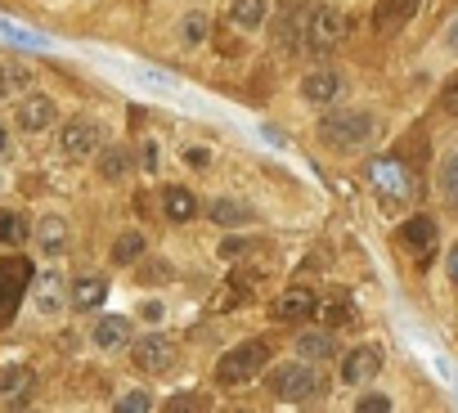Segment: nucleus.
<instances>
[{
    "label": "nucleus",
    "instance_id": "1",
    "mask_svg": "<svg viewBox=\"0 0 458 413\" xmlns=\"http://www.w3.org/2000/svg\"><path fill=\"white\" fill-rule=\"evenodd\" d=\"M377 135V117L369 108H333L319 117V144L329 149V153H360L369 140Z\"/></svg>",
    "mask_w": 458,
    "mask_h": 413
},
{
    "label": "nucleus",
    "instance_id": "2",
    "mask_svg": "<svg viewBox=\"0 0 458 413\" xmlns=\"http://www.w3.org/2000/svg\"><path fill=\"white\" fill-rule=\"evenodd\" d=\"M266 369H270V347L266 341H243V347H234V351H225L216 360V382L221 386H247Z\"/></svg>",
    "mask_w": 458,
    "mask_h": 413
},
{
    "label": "nucleus",
    "instance_id": "3",
    "mask_svg": "<svg viewBox=\"0 0 458 413\" xmlns=\"http://www.w3.org/2000/svg\"><path fill=\"white\" fill-rule=\"evenodd\" d=\"M32 274H36V269H32L27 256H19V252L0 256V328L14 323V315H19L27 288H32Z\"/></svg>",
    "mask_w": 458,
    "mask_h": 413
},
{
    "label": "nucleus",
    "instance_id": "4",
    "mask_svg": "<svg viewBox=\"0 0 458 413\" xmlns=\"http://www.w3.org/2000/svg\"><path fill=\"white\" fill-rule=\"evenodd\" d=\"M346 14L338 10V5H314V10H306V23H301V45L306 50H314V54H329V50H338L342 41H346Z\"/></svg>",
    "mask_w": 458,
    "mask_h": 413
},
{
    "label": "nucleus",
    "instance_id": "5",
    "mask_svg": "<svg viewBox=\"0 0 458 413\" xmlns=\"http://www.w3.org/2000/svg\"><path fill=\"white\" fill-rule=\"evenodd\" d=\"M369 184H373V193L382 198V206H405V202L418 193V180H414V171H409L400 158H377V162L369 167Z\"/></svg>",
    "mask_w": 458,
    "mask_h": 413
},
{
    "label": "nucleus",
    "instance_id": "6",
    "mask_svg": "<svg viewBox=\"0 0 458 413\" xmlns=\"http://www.w3.org/2000/svg\"><path fill=\"white\" fill-rule=\"evenodd\" d=\"M275 395L283 404H314L319 395H329V382H323L319 364L297 360V364H288V369L275 373Z\"/></svg>",
    "mask_w": 458,
    "mask_h": 413
},
{
    "label": "nucleus",
    "instance_id": "7",
    "mask_svg": "<svg viewBox=\"0 0 458 413\" xmlns=\"http://www.w3.org/2000/svg\"><path fill=\"white\" fill-rule=\"evenodd\" d=\"M104 140H108V135H104V126L95 117H73L68 126H63V135H58V153L68 162H90Z\"/></svg>",
    "mask_w": 458,
    "mask_h": 413
},
{
    "label": "nucleus",
    "instance_id": "8",
    "mask_svg": "<svg viewBox=\"0 0 458 413\" xmlns=\"http://www.w3.org/2000/svg\"><path fill=\"white\" fill-rule=\"evenodd\" d=\"M130 364H136L140 373H149V378L167 373L175 364V341L162 337V332H144L140 341H130Z\"/></svg>",
    "mask_w": 458,
    "mask_h": 413
},
{
    "label": "nucleus",
    "instance_id": "9",
    "mask_svg": "<svg viewBox=\"0 0 458 413\" xmlns=\"http://www.w3.org/2000/svg\"><path fill=\"white\" fill-rule=\"evenodd\" d=\"M54 121H58V99L45 95V90H27L14 108V126L27 130V135H45Z\"/></svg>",
    "mask_w": 458,
    "mask_h": 413
},
{
    "label": "nucleus",
    "instance_id": "10",
    "mask_svg": "<svg viewBox=\"0 0 458 413\" xmlns=\"http://www.w3.org/2000/svg\"><path fill=\"white\" fill-rule=\"evenodd\" d=\"M32 395H36V369L32 364L0 369V409H27Z\"/></svg>",
    "mask_w": 458,
    "mask_h": 413
},
{
    "label": "nucleus",
    "instance_id": "11",
    "mask_svg": "<svg viewBox=\"0 0 458 413\" xmlns=\"http://www.w3.org/2000/svg\"><path fill=\"white\" fill-rule=\"evenodd\" d=\"M32 243H36V252H41V256L58 261L63 252L73 247V225L63 221L58 212H45V216H36V225H32Z\"/></svg>",
    "mask_w": 458,
    "mask_h": 413
},
{
    "label": "nucleus",
    "instance_id": "12",
    "mask_svg": "<svg viewBox=\"0 0 458 413\" xmlns=\"http://www.w3.org/2000/svg\"><path fill=\"white\" fill-rule=\"evenodd\" d=\"M396 238H400V247H405L409 256L427 261V256L436 252V243H440V230H436L431 216H409V221L396 230Z\"/></svg>",
    "mask_w": 458,
    "mask_h": 413
},
{
    "label": "nucleus",
    "instance_id": "13",
    "mask_svg": "<svg viewBox=\"0 0 458 413\" xmlns=\"http://www.w3.org/2000/svg\"><path fill=\"white\" fill-rule=\"evenodd\" d=\"M130 332H136V323H130L126 315H99L95 328H90V341H95V351L113 355V351L130 347Z\"/></svg>",
    "mask_w": 458,
    "mask_h": 413
},
{
    "label": "nucleus",
    "instance_id": "14",
    "mask_svg": "<svg viewBox=\"0 0 458 413\" xmlns=\"http://www.w3.org/2000/svg\"><path fill=\"white\" fill-rule=\"evenodd\" d=\"M338 95H342V77L333 67H310L301 77V99L310 108H329V104H338Z\"/></svg>",
    "mask_w": 458,
    "mask_h": 413
},
{
    "label": "nucleus",
    "instance_id": "15",
    "mask_svg": "<svg viewBox=\"0 0 458 413\" xmlns=\"http://www.w3.org/2000/svg\"><path fill=\"white\" fill-rule=\"evenodd\" d=\"M418 14V0H377V10H373V32L377 36H396L414 23Z\"/></svg>",
    "mask_w": 458,
    "mask_h": 413
},
{
    "label": "nucleus",
    "instance_id": "16",
    "mask_svg": "<svg viewBox=\"0 0 458 413\" xmlns=\"http://www.w3.org/2000/svg\"><path fill=\"white\" fill-rule=\"evenodd\" d=\"M382 373V351L377 347H355L342 355V382L346 386H364Z\"/></svg>",
    "mask_w": 458,
    "mask_h": 413
},
{
    "label": "nucleus",
    "instance_id": "17",
    "mask_svg": "<svg viewBox=\"0 0 458 413\" xmlns=\"http://www.w3.org/2000/svg\"><path fill=\"white\" fill-rule=\"evenodd\" d=\"M32 306L41 319H58L63 310H68V297H63V284H58V274H32Z\"/></svg>",
    "mask_w": 458,
    "mask_h": 413
},
{
    "label": "nucleus",
    "instance_id": "18",
    "mask_svg": "<svg viewBox=\"0 0 458 413\" xmlns=\"http://www.w3.org/2000/svg\"><path fill=\"white\" fill-rule=\"evenodd\" d=\"M297 360H306V364H329V360H338V337L329 332V328H306L301 337H297Z\"/></svg>",
    "mask_w": 458,
    "mask_h": 413
},
{
    "label": "nucleus",
    "instance_id": "19",
    "mask_svg": "<svg viewBox=\"0 0 458 413\" xmlns=\"http://www.w3.org/2000/svg\"><path fill=\"white\" fill-rule=\"evenodd\" d=\"M95 162V171H99V180H108V184H121L126 175H130V167H136V158H130V149L126 144H99V153L90 158Z\"/></svg>",
    "mask_w": 458,
    "mask_h": 413
},
{
    "label": "nucleus",
    "instance_id": "20",
    "mask_svg": "<svg viewBox=\"0 0 458 413\" xmlns=\"http://www.w3.org/2000/svg\"><path fill=\"white\" fill-rule=\"evenodd\" d=\"M108 301V279L104 274H82L68 288V310H99Z\"/></svg>",
    "mask_w": 458,
    "mask_h": 413
},
{
    "label": "nucleus",
    "instance_id": "21",
    "mask_svg": "<svg viewBox=\"0 0 458 413\" xmlns=\"http://www.w3.org/2000/svg\"><path fill=\"white\" fill-rule=\"evenodd\" d=\"M36 86V73L19 58H0V104L5 99H23L27 90Z\"/></svg>",
    "mask_w": 458,
    "mask_h": 413
},
{
    "label": "nucleus",
    "instance_id": "22",
    "mask_svg": "<svg viewBox=\"0 0 458 413\" xmlns=\"http://www.w3.org/2000/svg\"><path fill=\"white\" fill-rule=\"evenodd\" d=\"M252 206L243 202V198H212L207 202V221L212 225H221V230H238V225H252Z\"/></svg>",
    "mask_w": 458,
    "mask_h": 413
},
{
    "label": "nucleus",
    "instance_id": "23",
    "mask_svg": "<svg viewBox=\"0 0 458 413\" xmlns=\"http://www.w3.org/2000/svg\"><path fill=\"white\" fill-rule=\"evenodd\" d=\"M314 292L310 288H288L279 301H275V319H288V323H301V319H310L314 315Z\"/></svg>",
    "mask_w": 458,
    "mask_h": 413
},
{
    "label": "nucleus",
    "instance_id": "24",
    "mask_svg": "<svg viewBox=\"0 0 458 413\" xmlns=\"http://www.w3.org/2000/svg\"><path fill=\"white\" fill-rule=\"evenodd\" d=\"M270 19V0H229V23L243 27V32H256L266 27Z\"/></svg>",
    "mask_w": 458,
    "mask_h": 413
},
{
    "label": "nucleus",
    "instance_id": "25",
    "mask_svg": "<svg viewBox=\"0 0 458 413\" xmlns=\"http://www.w3.org/2000/svg\"><path fill=\"white\" fill-rule=\"evenodd\" d=\"M162 212H167V221L184 225V221L198 216V198H193L189 189H180V184H171V189H162Z\"/></svg>",
    "mask_w": 458,
    "mask_h": 413
},
{
    "label": "nucleus",
    "instance_id": "26",
    "mask_svg": "<svg viewBox=\"0 0 458 413\" xmlns=\"http://www.w3.org/2000/svg\"><path fill=\"white\" fill-rule=\"evenodd\" d=\"M0 243L5 247H27L32 243V221L14 206H0Z\"/></svg>",
    "mask_w": 458,
    "mask_h": 413
},
{
    "label": "nucleus",
    "instance_id": "27",
    "mask_svg": "<svg viewBox=\"0 0 458 413\" xmlns=\"http://www.w3.org/2000/svg\"><path fill=\"white\" fill-rule=\"evenodd\" d=\"M149 252V238H144V230H121L117 234V243H113V265H136L140 256Z\"/></svg>",
    "mask_w": 458,
    "mask_h": 413
},
{
    "label": "nucleus",
    "instance_id": "28",
    "mask_svg": "<svg viewBox=\"0 0 458 413\" xmlns=\"http://www.w3.org/2000/svg\"><path fill=\"white\" fill-rule=\"evenodd\" d=\"M207 36H212V19H207V14H184V19H180V41H184L189 50H198Z\"/></svg>",
    "mask_w": 458,
    "mask_h": 413
},
{
    "label": "nucleus",
    "instance_id": "29",
    "mask_svg": "<svg viewBox=\"0 0 458 413\" xmlns=\"http://www.w3.org/2000/svg\"><path fill=\"white\" fill-rule=\"evenodd\" d=\"M440 198L449 202V212H458V153L440 162Z\"/></svg>",
    "mask_w": 458,
    "mask_h": 413
},
{
    "label": "nucleus",
    "instance_id": "30",
    "mask_svg": "<svg viewBox=\"0 0 458 413\" xmlns=\"http://www.w3.org/2000/svg\"><path fill=\"white\" fill-rule=\"evenodd\" d=\"M117 409H121V413H149V409H153V391H149V386H126V391L117 395Z\"/></svg>",
    "mask_w": 458,
    "mask_h": 413
},
{
    "label": "nucleus",
    "instance_id": "31",
    "mask_svg": "<svg viewBox=\"0 0 458 413\" xmlns=\"http://www.w3.org/2000/svg\"><path fill=\"white\" fill-rule=\"evenodd\" d=\"M391 409H396V400L382 395V391H364V395H355V413H391Z\"/></svg>",
    "mask_w": 458,
    "mask_h": 413
},
{
    "label": "nucleus",
    "instance_id": "32",
    "mask_svg": "<svg viewBox=\"0 0 458 413\" xmlns=\"http://www.w3.org/2000/svg\"><path fill=\"white\" fill-rule=\"evenodd\" d=\"M301 23H306V14L297 10V14H288L283 23H279V45H297V36H301Z\"/></svg>",
    "mask_w": 458,
    "mask_h": 413
},
{
    "label": "nucleus",
    "instance_id": "33",
    "mask_svg": "<svg viewBox=\"0 0 458 413\" xmlns=\"http://www.w3.org/2000/svg\"><path fill=\"white\" fill-rule=\"evenodd\" d=\"M140 319H149V323H162V319H167V306H162L158 297H144V301H140Z\"/></svg>",
    "mask_w": 458,
    "mask_h": 413
},
{
    "label": "nucleus",
    "instance_id": "34",
    "mask_svg": "<svg viewBox=\"0 0 458 413\" xmlns=\"http://www.w3.org/2000/svg\"><path fill=\"white\" fill-rule=\"evenodd\" d=\"M440 108H445L449 117H458V77L445 82V90H440Z\"/></svg>",
    "mask_w": 458,
    "mask_h": 413
},
{
    "label": "nucleus",
    "instance_id": "35",
    "mask_svg": "<svg viewBox=\"0 0 458 413\" xmlns=\"http://www.w3.org/2000/svg\"><path fill=\"white\" fill-rule=\"evenodd\" d=\"M10 158H14V130L0 126V162H10Z\"/></svg>",
    "mask_w": 458,
    "mask_h": 413
},
{
    "label": "nucleus",
    "instance_id": "36",
    "mask_svg": "<svg viewBox=\"0 0 458 413\" xmlns=\"http://www.w3.org/2000/svg\"><path fill=\"white\" fill-rule=\"evenodd\" d=\"M243 252H247V247H243V243H238V238H229V243H225V247H221V256H225V261H238V256H243Z\"/></svg>",
    "mask_w": 458,
    "mask_h": 413
},
{
    "label": "nucleus",
    "instance_id": "37",
    "mask_svg": "<svg viewBox=\"0 0 458 413\" xmlns=\"http://www.w3.org/2000/svg\"><path fill=\"white\" fill-rule=\"evenodd\" d=\"M445 45H449V50H454V54H458V19H454V23H449V27H445Z\"/></svg>",
    "mask_w": 458,
    "mask_h": 413
},
{
    "label": "nucleus",
    "instance_id": "38",
    "mask_svg": "<svg viewBox=\"0 0 458 413\" xmlns=\"http://www.w3.org/2000/svg\"><path fill=\"white\" fill-rule=\"evenodd\" d=\"M449 279H454V288H458V247L449 252Z\"/></svg>",
    "mask_w": 458,
    "mask_h": 413
},
{
    "label": "nucleus",
    "instance_id": "39",
    "mask_svg": "<svg viewBox=\"0 0 458 413\" xmlns=\"http://www.w3.org/2000/svg\"><path fill=\"white\" fill-rule=\"evenodd\" d=\"M0 189H5V171H0Z\"/></svg>",
    "mask_w": 458,
    "mask_h": 413
}]
</instances>
